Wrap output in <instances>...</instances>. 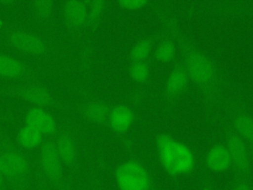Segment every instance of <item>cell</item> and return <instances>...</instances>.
<instances>
[{
    "instance_id": "cell-17",
    "label": "cell",
    "mask_w": 253,
    "mask_h": 190,
    "mask_svg": "<svg viewBox=\"0 0 253 190\" xmlns=\"http://www.w3.org/2000/svg\"><path fill=\"white\" fill-rule=\"evenodd\" d=\"M189 76L187 71L181 65H177L173 68L167 77L165 88L169 95H175L180 93L187 85Z\"/></svg>"
},
{
    "instance_id": "cell-15",
    "label": "cell",
    "mask_w": 253,
    "mask_h": 190,
    "mask_svg": "<svg viewBox=\"0 0 253 190\" xmlns=\"http://www.w3.org/2000/svg\"><path fill=\"white\" fill-rule=\"evenodd\" d=\"M79 112L87 120L95 123H104L108 120L110 108L102 101H90L78 108Z\"/></svg>"
},
{
    "instance_id": "cell-4",
    "label": "cell",
    "mask_w": 253,
    "mask_h": 190,
    "mask_svg": "<svg viewBox=\"0 0 253 190\" xmlns=\"http://www.w3.org/2000/svg\"><path fill=\"white\" fill-rule=\"evenodd\" d=\"M36 166L53 190H72L52 138H44L40 145Z\"/></svg>"
},
{
    "instance_id": "cell-12",
    "label": "cell",
    "mask_w": 253,
    "mask_h": 190,
    "mask_svg": "<svg viewBox=\"0 0 253 190\" xmlns=\"http://www.w3.org/2000/svg\"><path fill=\"white\" fill-rule=\"evenodd\" d=\"M226 147L229 151L233 166L240 173H247L250 169V158L243 139L238 134H229Z\"/></svg>"
},
{
    "instance_id": "cell-13",
    "label": "cell",
    "mask_w": 253,
    "mask_h": 190,
    "mask_svg": "<svg viewBox=\"0 0 253 190\" xmlns=\"http://www.w3.org/2000/svg\"><path fill=\"white\" fill-rule=\"evenodd\" d=\"M133 112L126 105H116L110 109L108 121L110 127L117 133H125L133 122Z\"/></svg>"
},
{
    "instance_id": "cell-27",
    "label": "cell",
    "mask_w": 253,
    "mask_h": 190,
    "mask_svg": "<svg viewBox=\"0 0 253 190\" xmlns=\"http://www.w3.org/2000/svg\"><path fill=\"white\" fill-rule=\"evenodd\" d=\"M89 190H95V189H94V188H90Z\"/></svg>"
},
{
    "instance_id": "cell-11",
    "label": "cell",
    "mask_w": 253,
    "mask_h": 190,
    "mask_svg": "<svg viewBox=\"0 0 253 190\" xmlns=\"http://www.w3.org/2000/svg\"><path fill=\"white\" fill-rule=\"evenodd\" d=\"M89 2L83 0H67L62 3V17L69 32L76 31L88 23Z\"/></svg>"
},
{
    "instance_id": "cell-5",
    "label": "cell",
    "mask_w": 253,
    "mask_h": 190,
    "mask_svg": "<svg viewBox=\"0 0 253 190\" xmlns=\"http://www.w3.org/2000/svg\"><path fill=\"white\" fill-rule=\"evenodd\" d=\"M0 95L17 98L41 108L64 107L45 85L37 81L0 83Z\"/></svg>"
},
{
    "instance_id": "cell-16",
    "label": "cell",
    "mask_w": 253,
    "mask_h": 190,
    "mask_svg": "<svg viewBox=\"0 0 253 190\" xmlns=\"http://www.w3.org/2000/svg\"><path fill=\"white\" fill-rule=\"evenodd\" d=\"M43 140H44V137L39 131L25 124L19 129L17 133L18 144L25 149L40 147Z\"/></svg>"
},
{
    "instance_id": "cell-1",
    "label": "cell",
    "mask_w": 253,
    "mask_h": 190,
    "mask_svg": "<svg viewBox=\"0 0 253 190\" xmlns=\"http://www.w3.org/2000/svg\"><path fill=\"white\" fill-rule=\"evenodd\" d=\"M32 162L0 125V170L10 190H29Z\"/></svg>"
},
{
    "instance_id": "cell-21",
    "label": "cell",
    "mask_w": 253,
    "mask_h": 190,
    "mask_svg": "<svg viewBox=\"0 0 253 190\" xmlns=\"http://www.w3.org/2000/svg\"><path fill=\"white\" fill-rule=\"evenodd\" d=\"M176 54V45L173 41L169 39H165L161 41L154 49V56L162 61L167 62L174 58Z\"/></svg>"
},
{
    "instance_id": "cell-22",
    "label": "cell",
    "mask_w": 253,
    "mask_h": 190,
    "mask_svg": "<svg viewBox=\"0 0 253 190\" xmlns=\"http://www.w3.org/2000/svg\"><path fill=\"white\" fill-rule=\"evenodd\" d=\"M129 74L136 82H143L149 75V67L144 61H133L129 67Z\"/></svg>"
},
{
    "instance_id": "cell-20",
    "label": "cell",
    "mask_w": 253,
    "mask_h": 190,
    "mask_svg": "<svg viewBox=\"0 0 253 190\" xmlns=\"http://www.w3.org/2000/svg\"><path fill=\"white\" fill-rule=\"evenodd\" d=\"M153 48V43L149 38H143L137 41L130 49V57L133 61H144Z\"/></svg>"
},
{
    "instance_id": "cell-6",
    "label": "cell",
    "mask_w": 253,
    "mask_h": 190,
    "mask_svg": "<svg viewBox=\"0 0 253 190\" xmlns=\"http://www.w3.org/2000/svg\"><path fill=\"white\" fill-rule=\"evenodd\" d=\"M119 190H149L151 180L146 168L135 160H126L115 170Z\"/></svg>"
},
{
    "instance_id": "cell-26",
    "label": "cell",
    "mask_w": 253,
    "mask_h": 190,
    "mask_svg": "<svg viewBox=\"0 0 253 190\" xmlns=\"http://www.w3.org/2000/svg\"><path fill=\"white\" fill-rule=\"evenodd\" d=\"M0 190H10L8 184L6 183L4 177H3L2 173H1V170H0Z\"/></svg>"
},
{
    "instance_id": "cell-9",
    "label": "cell",
    "mask_w": 253,
    "mask_h": 190,
    "mask_svg": "<svg viewBox=\"0 0 253 190\" xmlns=\"http://www.w3.org/2000/svg\"><path fill=\"white\" fill-rule=\"evenodd\" d=\"M188 76L199 84H208L214 77L215 69L211 60L201 51L192 49L185 58Z\"/></svg>"
},
{
    "instance_id": "cell-23",
    "label": "cell",
    "mask_w": 253,
    "mask_h": 190,
    "mask_svg": "<svg viewBox=\"0 0 253 190\" xmlns=\"http://www.w3.org/2000/svg\"><path fill=\"white\" fill-rule=\"evenodd\" d=\"M35 181H36L37 190H53L49 186L47 181L44 179V177L42 176V174L41 173V171L38 169L37 166L35 169Z\"/></svg>"
},
{
    "instance_id": "cell-24",
    "label": "cell",
    "mask_w": 253,
    "mask_h": 190,
    "mask_svg": "<svg viewBox=\"0 0 253 190\" xmlns=\"http://www.w3.org/2000/svg\"><path fill=\"white\" fill-rule=\"evenodd\" d=\"M119 5L126 9H138L143 7L147 1L146 0H119Z\"/></svg>"
},
{
    "instance_id": "cell-14",
    "label": "cell",
    "mask_w": 253,
    "mask_h": 190,
    "mask_svg": "<svg viewBox=\"0 0 253 190\" xmlns=\"http://www.w3.org/2000/svg\"><path fill=\"white\" fill-rule=\"evenodd\" d=\"M206 164L210 169L216 172L227 170L232 165V161L226 145H213L207 153Z\"/></svg>"
},
{
    "instance_id": "cell-25",
    "label": "cell",
    "mask_w": 253,
    "mask_h": 190,
    "mask_svg": "<svg viewBox=\"0 0 253 190\" xmlns=\"http://www.w3.org/2000/svg\"><path fill=\"white\" fill-rule=\"evenodd\" d=\"M232 190H252V188L246 181L239 180L233 185Z\"/></svg>"
},
{
    "instance_id": "cell-3",
    "label": "cell",
    "mask_w": 253,
    "mask_h": 190,
    "mask_svg": "<svg viewBox=\"0 0 253 190\" xmlns=\"http://www.w3.org/2000/svg\"><path fill=\"white\" fill-rule=\"evenodd\" d=\"M3 33L7 44L23 54L42 57L49 55L54 50V46L49 40L30 30L15 26H5Z\"/></svg>"
},
{
    "instance_id": "cell-8",
    "label": "cell",
    "mask_w": 253,
    "mask_h": 190,
    "mask_svg": "<svg viewBox=\"0 0 253 190\" xmlns=\"http://www.w3.org/2000/svg\"><path fill=\"white\" fill-rule=\"evenodd\" d=\"M0 77L9 80L36 81L40 73L22 59L0 51Z\"/></svg>"
},
{
    "instance_id": "cell-7",
    "label": "cell",
    "mask_w": 253,
    "mask_h": 190,
    "mask_svg": "<svg viewBox=\"0 0 253 190\" xmlns=\"http://www.w3.org/2000/svg\"><path fill=\"white\" fill-rule=\"evenodd\" d=\"M56 153L70 173H75L78 165V151L72 131L65 126L60 128L53 139Z\"/></svg>"
},
{
    "instance_id": "cell-10",
    "label": "cell",
    "mask_w": 253,
    "mask_h": 190,
    "mask_svg": "<svg viewBox=\"0 0 253 190\" xmlns=\"http://www.w3.org/2000/svg\"><path fill=\"white\" fill-rule=\"evenodd\" d=\"M25 125L39 131L43 137H52L58 132L55 118L44 108L33 106L28 109L24 116Z\"/></svg>"
},
{
    "instance_id": "cell-19",
    "label": "cell",
    "mask_w": 253,
    "mask_h": 190,
    "mask_svg": "<svg viewBox=\"0 0 253 190\" xmlns=\"http://www.w3.org/2000/svg\"><path fill=\"white\" fill-rule=\"evenodd\" d=\"M33 14L41 21H47L54 12V2L51 0H35L30 3Z\"/></svg>"
},
{
    "instance_id": "cell-2",
    "label": "cell",
    "mask_w": 253,
    "mask_h": 190,
    "mask_svg": "<svg viewBox=\"0 0 253 190\" xmlns=\"http://www.w3.org/2000/svg\"><path fill=\"white\" fill-rule=\"evenodd\" d=\"M155 144L160 163L169 174H187L194 168L195 156L183 142L167 134H160L156 138Z\"/></svg>"
},
{
    "instance_id": "cell-28",
    "label": "cell",
    "mask_w": 253,
    "mask_h": 190,
    "mask_svg": "<svg viewBox=\"0 0 253 190\" xmlns=\"http://www.w3.org/2000/svg\"><path fill=\"white\" fill-rule=\"evenodd\" d=\"M252 160H253V151H252Z\"/></svg>"
},
{
    "instance_id": "cell-18",
    "label": "cell",
    "mask_w": 253,
    "mask_h": 190,
    "mask_svg": "<svg viewBox=\"0 0 253 190\" xmlns=\"http://www.w3.org/2000/svg\"><path fill=\"white\" fill-rule=\"evenodd\" d=\"M234 127L241 138L253 143V117L248 114H239L234 119Z\"/></svg>"
}]
</instances>
